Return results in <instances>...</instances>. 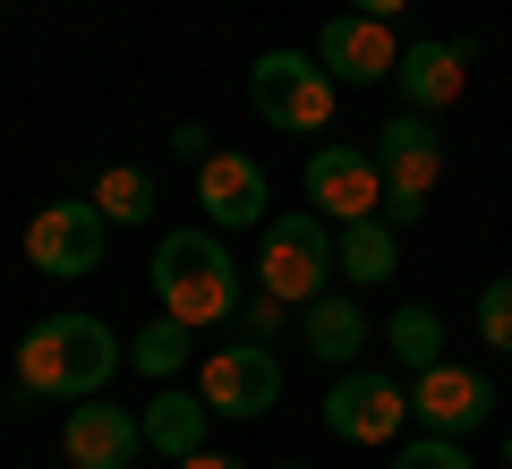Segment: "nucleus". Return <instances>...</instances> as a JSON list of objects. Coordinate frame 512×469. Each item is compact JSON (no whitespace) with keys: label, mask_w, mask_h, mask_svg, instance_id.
Returning <instances> with one entry per match:
<instances>
[{"label":"nucleus","mask_w":512,"mask_h":469,"mask_svg":"<svg viewBox=\"0 0 512 469\" xmlns=\"http://www.w3.org/2000/svg\"><path fill=\"white\" fill-rule=\"evenodd\" d=\"M120 333L103 316H43L18 342V393L26 401H94L120 376Z\"/></svg>","instance_id":"1"},{"label":"nucleus","mask_w":512,"mask_h":469,"mask_svg":"<svg viewBox=\"0 0 512 469\" xmlns=\"http://www.w3.org/2000/svg\"><path fill=\"white\" fill-rule=\"evenodd\" d=\"M154 299L180 325H231L239 316V265L222 248V231H163L154 239Z\"/></svg>","instance_id":"2"},{"label":"nucleus","mask_w":512,"mask_h":469,"mask_svg":"<svg viewBox=\"0 0 512 469\" xmlns=\"http://www.w3.org/2000/svg\"><path fill=\"white\" fill-rule=\"evenodd\" d=\"M333 69L316 52H256L248 60V103L265 128H282V137H316V128L333 120Z\"/></svg>","instance_id":"3"},{"label":"nucleus","mask_w":512,"mask_h":469,"mask_svg":"<svg viewBox=\"0 0 512 469\" xmlns=\"http://www.w3.org/2000/svg\"><path fill=\"white\" fill-rule=\"evenodd\" d=\"M333 222L316 214V205H299V214H274L265 222V256H256V290H274L282 307H308L333 290Z\"/></svg>","instance_id":"4"},{"label":"nucleus","mask_w":512,"mask_h":469,"mask_svg":"<svg viewBox=\"0 0 512 469\" xmlns=\"http://www.w3.org/2000/svg\"><path fill=\"white\" fill-rule=\"evenodd\" d=\"M103 248H111V222H103L94 197H60V205H43V214L26 222V265H35L43 282H77V273H94Z\"/></svg>","instance_id":"5"},{"label":"nucleus","mask_w":512,"mask_h":469,"mask_svg":"<svg viewBox=\"0 0 512 469\" xmlns=\"http://www.w3.org/2000/svg\"><path fill=\"white\" fill-rule=\"evenodd\" d=\"M410 427V393L384 367H342V384L325 393V435L342 444H393Z\"/></svg>","instance_id":"6"},{"label":"nucleus","mask_w":512,"mask_h":469,"mask_svg":"<svg viewBox=\"0 0 512 469\" xmlns=\"http://www.w3.org/2000/svg\"><path fill=\"white\" fill-rule=\"evenodd\" d=\"M410 418H419L427 435H478L495 418V384L487 367H461V359H436L410 376Z\"/></svg>","instance_id":"7"},{"label":"nucleus","mask_w":512,"mask_h":469,"mask_svg":"<svg viewBox=\"0 0 512 469\" xmlns=\"http://www.w3.org/2000/svg\"><path fill=\"white\" fill-rule=\"evenodd\" d=\"M197 393H205L214 418H265L282 401V359L265 342H231L197 367Z\"/></svg>","instance_id":"8"},{"label":"nucleus","mask_w":512,"mask_h":469,"mask_svg":"<svg viewBox=\"0 0 512 469\" xmlns=\"http://www.w3.org/2000/svg\"><path fill=\"white\" fill-rule=\"evenodd\" d=\"M299 188H308V205L325 222L384 214V171H376V154H359V145H316L308 171H299Z\"/></svg>","instance_id":"9"},{"label":"nucleus","mask_w":512,"mask_h":469,"mask_svg":"<svg viewBox=\"0 0 512 469\" xmlns=\"http://www.w3.org/2000/svg\"><path fill=\"white\" fill-rule=\"evenodd\" d=\"M265 205H274V188H265V171L248 163V154H205L197 163V214L205 231H265Z\"/></svg>","instance_id":"10"},{"label":"nucleus","mask_w":512,"mask_h":469,"mask_svg":"<svg viewBox=\"0 0 512 469\" xmlns=\"http://www.w3.org/2000/svg\"><path fill=\"white\" fill-rule=\"evenodd\" d=\"M60 452H69L77 469H137V452H146V418L120 410V401H69V427H60Z\"/></svg>","instance_id":"11"},{"label":"nucleus","mask_w":512,"mask_h":469,"mask_svg":"<svg viewBox=\"0 0 512 469\" xmlns=\"http://www.w3.org/2000/svg\"><path fill=\"white\" fill-rule=\"evenodd\" d=\"M367 154H376V171H384V197H419L427 205V188L444 180V145H436V120H427V111H393Z\"/></svg>","instance_id":"12"},{"label":"nucleus","mask_w":512,"mask_h":469,"mask_svg":"<svg viewBox=\"0 0 512 469\" xmlns=\"http://www.w3.org/2000/svg\"><path fill=\"white\" fill-rule=\"evenodd\" d=\"M316 60L333 69V86H384V77L402 69V43H393V26L384 18H333L325 35H316Z\"/></svg>","instance_id":"13"},{"label":"nucleus","mask_w":512,"mask_h":469,"mask_svg":"<svg viewBox=\"0 0 512 469\" xmlns=\"http://www.w3.org/2000/svg\"><path fill=\"white\" fill-rule=\"evenodd\" d=\"M470 60H478V43L470 35H453V43H402V69H393V86H402V103L410 111H453L461 103V86H470Z\"/></svg>","instance_id":"14"},{"label":"nucleus","mask_w":512,"mask_h":469,"mask_svg":"<svg viewBox=\"0 0 512 469\" xmlns=\"http://www.w3.org/2000/svg\"><path fill=\"white\" fill-rule=\"evenodd\" d=\"M333 265H342L350 290H376L402 273V231L384 214H359V222H333Z\"/></svg>","instance_id":"15"},{"label":"nucleus","mask_w":512,"mask_h":469,"mask_svg":"<svg viewBox=\"0 0 512 469\" xmlns=\"http://www.w3.org/2000/svg\"><path fill=\"white\" fill-rule=\"evenodd\" d=\"M299 342H308V359H325V367H359V350H367L359 290H325V299H308V307H299Z\"/></svg>","instance_id":"16"},{"label":"nucleus","mask_w":512,"mask_h":469,"mask_svg":"<svg viewBox=\"0 0 512 469\" xmlns=\"http://www.w3.org/2000/svg\"><path fill=\"white\" fill-rule=\"evenodd\" d=\"M146 452H163V461H188V452H205V427H214V410H205V393H180V384H154L146 410Z\"/></svg>","instance_id":"17"},{"label":"nucleus","mask_w":512,"mask_h":469,"mask_svg":"<svg viewBox=\"0 0 512 469\" xmlns=\"http://www.w3.org/2000/svg\"><path fill=\"white\" fill-rule=\"evenodd\" d=\"M188 359H197V325H180V316H154V325L128 342V367H137V376H154V384H171Z\"/></svg>","instance_id":"18"},{"label":"nucleus","mask_w":512,"mask_h":469,"mask_svg":"<svg viewBox=\"0 0 512 469\" xmlns=\"http://www.w3.org/2000/svg\"><path fill=\"white\" fill-rule=\"evenodd\" d=\"M384 350H393L410 376L436 367L444 359V316H436V307H393V316H384Z\"/></svg>","instance_id":"19"},{"label":"nucleus","mask_w":512,"mask_h":469,"mask_svg":"<svg viewBox=\"0 0 512 469\" xmlns=\"http://www.w3.org/2000/svg\"><path fill=\"white\" fill-rule=\"evenodd\" d=\"M94 205H103V222H154V180L137 163H111L94 180Z\"/></svg>","instance_id":"20"},{"label":"nucleus","mask_w":512,"mask_h":469,"mask_svg":"<svg viewBox=\"0 0 512 469\" xmlns=\"http://www.w3.org/2000/svg\"><path fill=\"white\" fill-rule=\"evenodd\" d=\"M393 469H470V452H461V435H410L402 452H393Z\"/></svg>","instance_id":"21"},{"label":"nucleus","mask_w":512,"mask_h":469,"mask_svg":"<svg viewBox=\"0 0 512 469\" xmlns=\"http://www.w3.org/2000/svg\"><path fill=\"white\" fill-rule=\"evenodd\" d=\"M478 342L512 350V273H495V282L478 290Z\"/></svg>","instance_id":"22"},{"label":"nucleus","mask_w":512,"mask_h":469,"mask_svg":"<svg viewBox=\"0 0 512 469\" xmlns=\"http://www.w3.org/2000/svg\"><path fill=\"white\" fill-rule=\"evenodd\" d=\"M282 316H291V307H282L274 290H256V299L239 307V333H248V342H274V333H282Z\"/></svg>","instance_id":"23"},{"label":"nucleus","mask_w":512,"mask_h":469,"mask_svg":"<svg viewBox=\"0 0 512 469\" xmlns=\"http://www.w3.org/2000/svg\"><path fill=\"white\" fill-rule=\"evenodd\" d=\"M171 154H180V163L197 171L205 154H214V128H205V120H180V128H171Z\"/></svg>","instance_id":"24"},{"label":"nucleus","mask_w":512,"mask_h":469,"mask_svg":"<svg viewBox=\"0 0 512 469\" xmlns=\"http://www.w3.org/2000/svg\"><path fill=\"white\" fill-rule=\"evenodd\" d=\"M419 214H427L419 197H384V222H393V231H410V222H419Z\"/></svg>","instance_id":"25"},{"label":"nucleus","mask_w":512,"mask_h":469,"mask_svg":"<svg viewBox=\"0 0 512 469\" xmlns=\"http://www.w3.org/2000/svg\"><path fill=\"white\" fill-rule=\"evenodd\" d=\"M350 9H359V18H384V26H393V18L410 9V0H350Z\"/></svg>","instance_id":"26"},{"label":"nucleus","mask_w":512,"mask_h":469,"mask_svg":"<svg viewBox=\"0 0 512 469\" xmlns=\"http://www.w3.org/2000/svg\"><path fill=\"white\" fill-rule=\"evenodd\" d=\"M180 469H248V461H231V452H188Z\"/></svg>","instance_id":"27"},{"label":"nucleus","mask_w":512,"mask_h":469,"mask_svg":"<svg viewBox=\"0 0 512 469\" xmlns=\"http://www.w3.org/2000/svg\"><path fill=\"white\" fill-rule=\"evenodd\" d=\"M504 469H512V427H504Z\"/></svg>","instance_id":"28"},{"label":"nucleus","mask_w":512,"mask_h":469,"mask_svg":"<svg viewBox=\"0 0 512 469\" xmlns=\"http://www.w3.org/2000/svg\"><path fill=\"white\" fill-rule=\"evenodd\" d=\"M291 469H308V461H291Z\"/></svg>","instance_id":"29"},{"label":"nucleus","mask_w":512,"mask_h":469,"mask_svg":"<svg viewBox=\"0 0 512 469\" xmlns=\"http://www.w3.org/2000/svg\"><path fill=\"white\" fill-rule=\"evenodd\" d=\"M0 9H9V0H0Z\"/></svg>","instance_id":"30"}]
</instances>
